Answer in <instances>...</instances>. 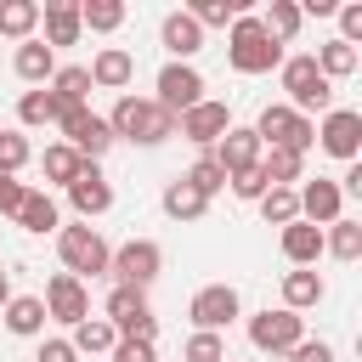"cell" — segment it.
Here are the masks:
<instances>
[{
    "label": "cell",
    "mask_w": 362,
    "mask_h": 362,
    "mask_svg": "<svg viewBox=\"0 0 362 362\" xmlns=\"http://www.w3.org/2000/svg\"><path fill=\"white\" fill-rule=\"evenodd\" d=\"M170 119H181L187 107H198L204 102V74L192 68V62H164L158 68V96H153Z\"/></svg>",
    "instance_id": "9c48e42d"
},
{
    "label": "cell",
    "mask_w": 362,
    "mask_h": 362,
    "mask_svg": "<svg viewBox=\"0 0 362 362\" xmlns=\"http://www.w3.org/2000/svg\"><path fill=\"white\" fill-rule=\"evenodd\" d=\"M158 40H164V51H170L175 62H187V57H198V51H204V28H198L187 11H170V17L158 23Z\"/></svg>",
    "instance_id": "ffe728a7"
},
{
    "label": "cell",
    "mask_w": 362,
    "mask_h": 362,
    "mask_svg": "<svg viewBox=\"0 0 362 362\" xmlns=\"http://www.w3.org/2000/svg\"><path fill=\"white\" fill-rule=\"evenodd\" d=\"M277 243H283V260H288V266H305V272H311L317 255H322V226H311V221H288Z\"/></svg>",
    "instance_id": "44dd1931"
},
{
    "label": "cell",
    "mask_w": 362,
    "mask_h": 362,
    "mask_svg": "<svg viewBox=\"0 0 362 362\" xmlns=\"http://www.w3.org/2000/svg\"><path fill=\"white\" fill-rule=\"evenodd\" d=\"M322 255H334V260H356L362 255V221H334L328 232H322Z\"/></svg>",
    "instance_id": "4dcf8cb0"
},
{
    "label": "cell",
    "mask_w": 362,
    "mask_h": 362,
    "mask_svg": "<svg viewBox=\"0 0 362 362\" xmlns=\"http://www.w3.org/2000/svg\"><path fill=\"white\" fill-rule=\"evenodd\" d=\"M57 255H62V266H68L79 283L96 277V272H107V260H113V249L102 243L96 226H57Z\"/></svg>",
    "instance_id": "5b68a950"
},
{
    "label": "cell",
    "mask_w": 362,
    "mask_h": 362,
    "mask_svg": "<svg viewBox=\"0 0 362 362\" xmlns=\"http://www.w3.org/2000/svg\"><path fill=\"white\" fill-rule=\"evenodd\" d=\"M107 130H113V141H136V147H158V141H170L175 136V119L153 102V96H119L113 102V113H107Z\"/></svg>",
    "instance_id": "6da1fadb"
},
{
    "label": "cell",
    "mask_w": 362,
    "mask_h": 362,
    "mask_svg": "<svg viewBox=\"0 0 362 362\" xmlns=\"http://www.w3.org/2000/svg\"><path fill=\"white\" fill-rule=\"evenodd\" d=\"M317 74L334 85V79H351L356 74V45H345V40H328V45H317Z\"/></svg>",
    "instance_id": "4316f807"
},
{
    "label": "cell",
    "mask_w": 362,
    "mask_h": 362,
    "mask_svg": "<svg viewBox=\"0 0 362 362\" xmlns=\"http://www.w3.org/2000/svg\"><path fill=\"white\" fill-rule=\"evenodd\" d=\"M68 204H74L85 221H90V215H107V209H113V187H107V175H102L96 164H85V170L68 181Z\"/></svg>",
    "instance_id": "e0dca14e"
},
{
    "label": "cell",
    "mask_w": 362,
    "mask_h": 362,
    "mask_svg": "<svg viewBox=\"0 0 362 362\" xmlns=\"http://www.w3.org/2000/svg\"><path fill=\"white\" fill-rule=\"evenodd\" d=\"M113 362H158V351L147 339H119L113 345Z\"/></svg>",
    "instance_id": "ee69618b"
},
{
    "label": "cell",
    "mask_w": 362,
    "mask_h": 362,
    "mask_svg": "<svg viewBox=\"0 0 362 362\" xmlns=\"http://www.w3.org/2000/svg\"><path fill=\"white\" fill-rule=\"evenodd\" d=\"M260 28H266L277 45H288V40L300 34V6H294V0H272L266 17H260Z\"/></svg>",
    "instance_id": "836d02e7"
},
{
    "label": "cell",
    "mask_w": 362,
    "mask_h": 362,
    "mask_svg": "<svg viewBox=\"0 0 362 362\" xmlns=\"http://www.w3.org/2000/svg\"><path fill=\"white\" fill-rule=\"evenodd\" d=\"M260 215H266V226H288V221H300V192H294V187H266Z\"/></svg>",
    "instance_id": "d590c367"
},
{
    "label": "cell",
    "mask_w": 362,
    "mask_h": 362,
    "mask_svg": "<svg viewBox=\"0 0 362 362\" xmlns=\"http://www.w3.org/2000/svg\"><path fill=\"white\" fill-rule=\"evenodd\" d=\"M6 300H11V272L0 266V305H6Z\"/></svg>",
    "instance_id": "c3c4849f"
},
{
    "label": "cell",
    "mask_w": 362,
    "mask_h": 362,
    "mask_svg": "<svg viewBox=\"0 0 362 362\" xmlns=\"http://www.w3.org/2000/svg\"><path fill=\"white\" fill-rule=\"evenodd\" d=\"M260 153H266V147H260V136H255V130H243V124H232V130H226V136L209 147V158H215L226 175L255 170V164H260Z\"/></svg>",
    "instance_id": "9a60e30c"
},
{
    "label": "cell",
    "mask_w": 362,
    "mask_h": 362,
    "mask_svg": "<svg viewBox=\"0 0 362 362\" xmlns=\"http://www.w3.org/2000/svg\"><path fill=\"white\" fill-rule=\"evenodd\" d=\"M0 311H6V328H11L17 339H34V334H45V300H40V294H11Z\"/></svg>",
    "instance_id": "603a6c76"
},
{
    "label": "cell",
    "mask_w": 362,
    "mask_h": 362,
    "mask_svg": "<svg viewBox=\"0 0 362 362\" xmlns=\"http://www.w3.org/2000/svg\"><path fill=\"white\" fill-rule=\"evenodd\" d=\"M79 23L96 34H113L124 23V0H79Z\"/></svg>",
    "instance_id": "8d00e7d4"
},
{
    "label": "cell",
    "mask_w": 362,
    "mask_h": 362,
    "mask_svg": "<svg viewBox=\"0 0 362 362\" xmlns=\"http://www.w3.org/2000/svg\"><path fill=\"white\" fill-rule=\"evenodd\" d=\"M40 23H45V45H51V51H57V45H79V34H85L74 0H51V6H40Z\"/></svg>",
    "instance_id": "d6986e66"
},
{
    "label": "cell",
    "mask_w": 362,
    "mask_h": 362,
    "mask_svg": "<svg viewBox=\"0 0 362 362\" xmlns=\"http://www.w3.org/2000/svg\"><path fill=\"white\" fill-rule=\"evenodd\" d=\"M238 311H243V300H238V288H232V283H209V288H198V294H192V305H187V317H192V328H198V334H221Z\"/></svg>",
    "instance_id": "8fae6325"
},
{
    "label": "cell",
    "mask_w": 362,
    "mask_h": 362,
    "mask_svg": "<svg viewBox=\"0 0 362 362\" xmlns=\"http://www.w3.org/2000/svg\"><path fill=\"white\" fill-rule=\"evenodd\" d=\"M11 68H17V79H28V85L40 90V85H51V74H57V51H51L45 40H23L17 57H11Z\"/></svg>",
    "instance_id": "7402d4cb"
},
{
    "label": "cell",
    "mask_w": 362,
    "mask_h": 362,
    "mask_svg": "<svg viewBox=\"0 0 362 362\" xmlns=\"http://www.w3.org/2000/svg\"><path fill=\"white\" fill-rule=\"evenodd\" d=\"M23 192H28V187H23L17 175H0V215H17V204H23Z\"/></svg>",
    "instance_id": "7dc6e473"
},
{
    "label": "cell",
    "mask_w": 362,
    "mask_h": 362,
    "mask_svg": "<svg viewBox=\"0 0 362 362\" xmlns=\"http://www.w3.org/2000/svg\"><path fill=\"white\" fill-rule=\"evenodd\" d=\"M288 362H334V345H322V339H300V345L288 351Z\"/></svg>",
    "instance_id": "f6af8a7d"
},
{
    "label": "cell",
    "mask_w": 362,
    "mask_h": 362,
    "mask_svg": "<svg viewBox=\"0 0 362 362\" xmlns=\"http://www.w3.org/2000/svg\"><path fill=\"white\" fill-rule=\"evenodd\" d=\"M62 113H68V107H62L45 85H40V90H23V102H17V119H23L28 130H40V124H62Z\"/></svg>",
    "instance_id": "484cf974"
},
{
    "label": "cell",
    "mask_w": 362,
    "mask_h": 362,
    "mask_svg": "<svg viewBox=\"0 0 362 362\" xmlns=\"http://www.w3.org/2000/svg\"><path fill=\"white\" fill-rule=\"evenodd\" d=\"M328 288H322V277L317 272H305V266H294V272H283V311H311L317 300H322Z\"/></svg>",
    "instance_id": "cb8c5ba5"
},
{
    "label": "cell",
    "mask_w": 362,
    "mask_h": 362,
    "mask_svg": "<svg viewBox=\"0 0 362 362\" xmlns=\"http://www.w3.org/2000/svg\"><path fill=\"white\" fill-rule=\"evenodd\" d=\"M181 362H226V339H221V334H198V328H192V339H187Z\"/></svg>",
    "instance_id": "ab89813d"
},
{
    "label": "cell",
    "mask_w": 362,
    "mask_h": 362,
    "mask_svg": "<svg viewBox=\"0 0 362 362\" xmlns=\"http://www.w3.org/2000/svg\"><path fill=\"white\" fill-rule=\"evenodd\" d=\"M300 192V221H311V226H334L339 221V209H345V192H339V181H305V187H294Z\"/></svg>",
    "instance_id": "2e32d148"
},
{
    "label": "cell",
    "mask_w": 362,
    "mask_h": 362,
    "mask_svg": "<svg viewBox=\"0 0 362 362\" xmlns=\"http://www.w3.org/2000/svg\"><path fill=\"white\" fill-rule=\"evenodd\" d=\"M17 226L23 232H57L62 226V215H57V198L51 192H23V204H17Z\"/></svg>",
    "instance_id": "d4e9b609"
},
{
    "label": "cell",
    "mask_w": 362,
    "mask_h": 362,
    "mask_svg": "<svg viewBox=\"0 0 362 362\" xmlns=\"http://www.w3.org/2000/svg\"><path fill=\"white\" fill-rule=\"evenodd\" d=\"M40 170H45V181H57V187H68L79 170H85V158L68 147V141H57V147H45V158H40Z\"/></svg>",
    "instance_id": "e575fe53"
},
{
    "label": "cell",
    "mask_w": 362,
    "mask_h": 362,
    "mask_svg": "<svg viewBox=\"0 0 362 362\" xmlns=\"http://www.w3.org/2000/svg\"><path fill=\"white\" fill-rule=\"evenodd\" d=\"M277 74H283V90H288V107H294V113L311 119V113H328V107H334V85L317 74L311 57H288Z\"/></svg>",
    "instance_id": "277c9868"
},
{
    "label": "cell",
    "mask_w": 362,
    "mask_h": 362,
    "mask_svg": "<svg viewBox=\"0 0 362 362\" xmlns=\"http://www.w3.org/2000/svg\"><path fill=\"white\" fill-rule=\"evenodd\" d=\"M107 272L119 277V288H141V294H147V283L164 272V249H158L153 238H130V243H119V249H113Z\"/></svg>",
    "instance_id": "52a82bcc"
},
{
    "label": "cell",
    "mask_w": 362,
    "mask_h": 362,
    "mask_svg": "<svg viewBox=\"0 0 362 362\" xmlns=\"http://www.w3.org/2000/svg\"><path fill=\"white\" fill-rule=\"evenodd\" d=\"M28 164V136L23 130H0V175H17Z\"/></svg>",
    "instance_id": "60d3db41"
},
{
    "label": "cell",
    "mask_w": 362,
    "mask_h": 362,
    "mask_svg": "<svg viewBox=\"0 0 362 362\" xmlns=\"http://www.w3.org/2000/svg\"><path fill=\"white\" fill-rule=\"evenodd\" d=\"M68 345L90 356V351H113V345H119V334H113V322H107V317H85V322H74V339H68Z\"/></svg>",
    "instance_id": "d6a6232c"
},
{
    "label": "cell",
    "mask_w": 362,
    "mask_h": 362,
    "mask_svg": "<svg viewBox=\"0 0 362 362\" xmlns=\"http://www.w3.org/2000/svg\"><path fill=\"white\" fill-rule=\"evenodd\" d=\"M204 209H209V198H204L198 187H187V181H170V187H164V215H170V221H198Z\"/></svg>",
    "instance_id": "f546056e"
},
{
    "label": "cell",
    "mask_w": 362,
    "mask_h": 362,
    "mask_svg": "<svg viewBox=\"0 0 362 362\" xmlns=\"http://www.w3.org/2000/svg\"><path fill=\"white\" fill-rule=\"evenodd\" d=\"M334 11H339V40H345V45H356V40H362V0L334 6Z\"/></svg>",
    "instance_id": "7bdbcfd3"
},
{
    "label": "cell",
    "mask_w": 362,
    "mask_h": 362,
    "mask_svg": "<svg viewBox=\"0 0 362 362\" xmlns=\"http://www.w3.org/2000/svg\"><path fill=\"white\" fill-rule=\"evenodd\" d=\"M102 317L113 322V334L119 339H158V317H153V305H147V294L141 288H119L113 283V294H107V305H102Z\"/></svg>",
    "instance_id": "8992f818"
},
{
    "label": "cell",
    "mask_w": 362,
    "mask_h": 362,
    "mask_svg": "<svg viewBox=\"0 0 362 362\" xmlns=\"http://www.w3.org/2000/svg\"><path fill=\"white\" fill-rule=\"evenodd\" d=\"M300 170H305V158L288 153V147H266V153H260V175H266L272 187H294Z\"/></svg>",
    "instance_id": "f1b7e54d"
},
{
    "label": "cell",
    "mask_w": 362,
    "mask_h": 362,
    "mask_svg": "<svg viewBox=\"0 0 362 362\" xmlns=\"http://www.w3.org/2000/svg\"><path fill=\"white\" fill-rule=\"evenodd\" d=\"M226 187H232V192H238L243 204H260L272 181H266V175H260V164H255V170H238V175H226Z\"/></svg>",
    "instance_id": "b9f144b4"
},
{
    "label": "cell",
    "mask_w": 362,
    "mask_h": 362,
    "mask_svg": "<svg viewBox=\"0 0 362 362\" xmlns=\"http://www.w3.org/2000/svg\"><path fill=\"white\" fill-rule=\"evenodd\" d=\"M317 141H322V153L356 164V147H362V113H356V107H328L322 124H317Z\"/></svg>",
    "instance_id": "4fadbf2b"
},
{
    "label": "cell",
    "mask_w": 362,
    "mask_h": 362,
    "mask_svg": "<svg viewBox=\"0 0 362 362\" xmlns=\"http://www.w3.org/2000/svg\"><path fill=\"white\" fill-rule=\"evenodd\" d=\"M300 339H305V317H294V311H283V305H277V311L266 305V311H255V317H249V345H255V351L288 356Z\"/></svg>",
    "instance_id": "ba28073f"
},
{
    "label": "cell",
    "mask_w": 362,
    "mask_h": 362,
    "mask_svg": "<svg viewBox=\"0 0 362 362\" xmlns=\"http://www.w3.org/2000/svg\"><path fill=\"white\" fill-rule=\"evenodd\" d=\"M34 362H79V351L68 339H40V356Z\"/></svg>",
    "instance_id": "bcb514c9"
},
{
    "label": "cell",
    "mask_w": 362,
    "mask_h": 362,
    "mask_svg": "<svg viewBox=\"0 0 362 362\" xmlns=\"http://www.w3.org/2000/svg\"><path fill=\"white\" fill-rule=\"evenodd\" d=\"M238 11H243L238 0H192V6H187V17H192L198 28H226Z\"/></svg>",
    "instance_id": "74e56055"
},
{
    "label": "cell",
    "mask_w": 362,
    "mask_h": 362,
    "mask_svg": "<svg viewBox=\"0 0 362 362\" xmlns=\"http://www.w3.org/2000/svg\"><path fill=\"white\" fill-rule=\"evenodd\" d=\"M175 130H181V136H187L192 147H204V153H209V147H215V141H221V136L232 130V107H226V102H209V96H204L198 107H187V113L175 119Z\"/></svg>",
    "instance_id": "7c38bea8"
},
{
    "label": "cell",
    "mask_w": 362,
    "mask_h": 362,
    "mask_svg": "<svg viewBox=\"0 0 362 362\" xmlns=\"http://www.w3.org/2000/svg\"><path fill=\"white\" fill-rule=\"evenodd\" d=\"M34 28H40L34 0H0V34L6 40H34Z\"/></svg>",
    "instance_id": "83f0119b"
},
{
    "label": "cell",
    "mask_w": 362,
    "mask_h": 362,
    "mask_svg": "<svg viewBox=\"0 0 362 362\" xmlns=\"http://www.w3.org/2000/svg\"><path fill=\"white\" fill-rule=\"evenodd\" d=\"M226 62L238 74H272V68H283V45L260 28L255 11H238L232 17V34H226Z\"/></svg>",
    "instance_id": "7a4b0ae2"
},
{
    "label": "cell",
    "mask_w": 362,
    "mask_h": 362,
    "mask_svg": "<svg viewBox=\"0 0 362 362\" xmlns=\"http://www.w3.org/2000/svg\"><path fill=\"white\" fill-rule=\"evenodd\" d=\"M85 74H90V90H124V85L136 79V57H130L124 45H102Z\"/></svg>",
    "instance_id": "ac0fdd59"
},
{
    "label": "cell",
    "mask_w": 362,
    "mask_h": 362,
    "mask_svg": "<svg viewBox=\"0 0 362 362\" xmlns=\"http://www.w3.org/2000/svg\"><path fill=\"white\" fill-rule=\"evenodd\" d=\"M249 130L260 136V147H288V153H300V158H305L311 141H317V124H311L305 113H294L288 102H266Z\"/></svg>",
    "instance_id": "3957f363"
},
{
    "label": "cell",
    "mask_w": 362,
    "mask_h": 362,
    "mask_svg": "<svg viewBox=\"0 0 362 362\" xmlns=\"http://www.w3.org/2000/svg\"><path fill=\"white\" fill-rule=\"evenodd\" d=\"M226 362H232V356H226Z\"/></svg>",
    "instance_id": "681fc988"
},
{
    "label": "cell",
    "mask_w": 362,
    "mask_h": 362,
    "mask_svg": "<svg viewBox=\"0 0 362 362\" xmlns=\"http://www.w3.org/2000/svg\"><path fill=\"white\" fill-rule=\"evenodd\" d=\"M51 96H57L62 107H85V96H90V74L74 68V62L57 68V74H51Z\"/></svg>",
    "instance_id": "1f68e13d"
},
{
    "label": "cell",
    "mask_w": 362,
    "mask_h": 362,
    "mask_svg": "<svg viewBox=\"0 0 362 362\" xmlns=\"http://www.w3.org/2000/svg\"><path fill=\"white\" fill-rule=\"evenodd\" d=\"M62 136H68V147H74L85 164H96V158L113 147L107 119H102V113H90V107H68V113H62Z\"/></svg>",
    "instance_id": "30bf717a"
},
{
    "label": "cell",
    "mask_w": 362,
    "mask_h": 362,
    "mask_svg": "<svg viewBox=\"0 0 362 362\" xmlns=\"http://www.w3.org/2000/svg\"><path fill=\"white\" fill-rule=\"evenodd\" d=\"M45 317H57V322H85L90 317V294H85V283L74 277V272H57L51 283H45Z\"/></svg>",
    "instance_id": "5bb4252c"
},
{
    "label": "cell",
    "mask_w": 362,
    "mask_h": 362,
    "mask_svg": "<svg viewBox=\"0 0 362 362\" xmlns=\"http://www.w3.org/2000/svg\"><path fill=\"white\" fill-rule=\"evenodd\" d=\"M181 181H187V187H198V192H204V198H215V192H221V187H226V170H221V164H215V158H209V153H204V158H198V164H192V170H187V175H181Z\"/></svg>",
    "instance_id": "f35d334b"
}]
</instances>
